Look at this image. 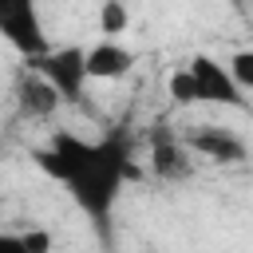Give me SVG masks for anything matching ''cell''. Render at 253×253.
<instances>
[{"instance_id": "8992f818", "label": "cell", "mask_w": 253, "mask_h": 253, "mask_svg": "<svg viewBox=\"0 0 253 253\" xmlns=\"http://www.w3.org/2000/svg\"><path fill=\"white\" fill-rule=\"evenodd\" d=\"M59 91L40 75V71H32V75H24L20 83H16V107H20V115L24 119H47V115H55L59 111Z\"/></svg>"}, {"instance_id": "8fae6325", "label": "cell", "mask_w": 253, "mask_h": 253, "mask_svg": "<svg viewBox=\"0 0 253 253\" xmlns=\"http://www.w3.org/2000/svg\"><path fill=\"white\" fill-rule=\"evenodd\" d=\"M225 67H229V75H233V83H237L241 91H253V47L233 51Z\"/></svg>"}, {"instance_id": "52a82bcc", "label": "cell", "mask_w": 253, "mask_h": 253, "mask_svg": "<svg viewBox=\"0 0 253 253\" xmlns=\"http://www.w3.org/2000/svg\"><path fill=\"white\" fill-rule=\"evenodd\" d=\"M130 67L134 51L115 40H99L95 47H87V79H123Z\"/></svg>"}, {"instance_id": "4fadbf2b", "label": "cell", "mask_w": 253, "mask_h": 253, "mask_svg": "<svg viewBox=\"0 0 253 253\" xmlns=\"http://www.w3.org/2000/svg\"><path fill=\"white\" fill-rule=\"evenodd\" d=\"M0 253H28L20 233H0Z\"/></svg>"}, {"instance_id": "7c38bea8", "label": "cell", "mask_w": 253, "mask_h": 253, "mask_svg": "<svg viewBox=\"0 0 253 253\" xmlns=\"http://www.w3.org/2000/svg\"><path fill=\"white\" fill-rule=\"evenodd\" d=\"M20 237H24L28 253H51V233L47 229H24Z\"/></svg>"}, {"instance_id": "9c48e42d", "label": "cell", "mask_w": 253, "mask_h": 253, "mask_svg": "<svg viewBox=\"0 0 253 253\" xmlns=\"http://www.w3.org/2000/svg\"><path fill=\"white\" fill-rule=\"evenodd\" d=\"M126 28H130L126 4H123V0H103V4H99V32H103L107 40H115V36H123Z\"/></svg>"}, {"instance_id": "ba28073f", "label": "cell", "mask_w": 253, "mask_h": 253, "mask_svg": "<svg viewBox=\"0 0 253 253\" xmlns=\"http://www.w3.org/2000/svg\"><path fill=\"white\" fill-rule=\"evenodd\" d=\"M190 146L174 142L170 134H154V150H150V166L158 178H186L190 174Z\"/></svg>"}, {"instance_id": "277c9868", "label": "cell", "mask_w": 253, "mask_h": 253, "mask_svg": "<svg viewBox=\"0 0 253 253\" xmlns=\"http://www.w3.org/2000/svg\"><path fill=\"white\" fill-rule=\"evenodd\" d=\"M186 146H190L194 154H202L206 162H217V166H241V162L249 158V146H245L233 130L213 126V123H202L198 130H190Z\"/></svg>"}, {"instance_id": "7a4b0ae2", "label": "cell", "mask_w": 253, "mask_h": 253, "mask_svg": "<svg viewBox=\"0 0 253 253\" xmlns=\"http://www.w3.org/2000/svg\"><path fill=\"white\" fill-rule=\"evenodd\" d=\"M0 36L32 63L40 55H47V36H43V20L36 12V0H0Z\"/></svg>"}, {"instance_id": "30bf717a", "label": "cell", "mask_w": 253, "mask_h": 253, "mask_svg": "<svg viewBox=\"0 0 253 253\" xmlns=\"http://www.w3.org/2000/svg\"><path fill=\"white\" fill-rule=\"evenodd\" d=\"M170 99H174L178 107L202 103V91H198V79H194V71H190V67H182V71H174V75H170Z\"/></svg>"}, {"instance_id": "5b68a950", "label": "cell", "mask_w": 253, "mask_h": 253, "mask_svg": "<svg viewBox=\"0 0 253 253\" xmlns=\"http://www.w3.org/2000/svg\"><path fill=\"white\" fill-rule=\"evenodd\" d=\"M190 71L198 79V91H202V103H221V107H245V95L241 87L233 83L229 67L217 63L213 55H194L190 59Z\"/></svg>"}, {"instance_id": "3957f363", "label": "cell", "mask_w": 253, "mask_h": 253, "mask_svg": "<svg viewBox=\"0 0 253 253\" xmlns=\"http://www.w3.org/2000/svg\"><path fill=\"white\" fill-rule=\"evenodd\" d=\"M32 67L59 91L63 103H79L83 87L91 83L87 79V47H51L47 55L32 59Z\"/></svg>"}, {"instance_id": "6da1fadb", "label": "cell", "mask_w": 253, "mask_h": 253, "mask_svg": "<svg viewBox=\"0 0 253 253\" xmlns=\"http://www.w3.org/2000/svg\"><path fill=\"white\" fill-rule=\"evenodd\" d=\"M36 166L55 178L59 186H67V194L75 198V206L107 225L115 213V202L123 194V186L130 178H138L134 158H130V134L126 130H107L103 138H79L71 130H55L47 146H40Z\"/></svg>"}]
</instances>
